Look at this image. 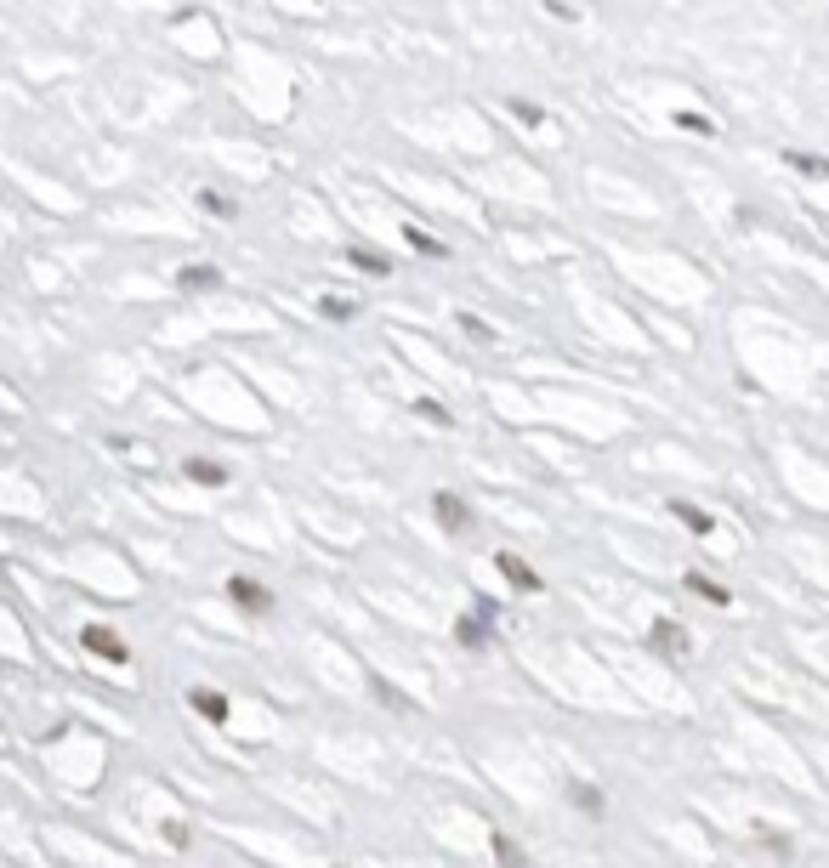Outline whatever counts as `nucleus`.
Wrapping results in <instances>:
<instances>
[{
    "instance_id": "1a4fd4ad",
    "label": "nucleus",
    "mask_w": 829,
    "mask_h": 868,
    "mask_svg": "<svg viewBox=\"0 0 829 868\" xmlns=\"http://www.w3.org/2000/svg\"><path fill=\"white\" fill-rule=\"evenodd\" d=\"M188 477H199V483H228V471L211 466V460H194V466H188Z\"/></svg>"
},
{
    "instance_id": "6e6552de",
    "label": "nucleus",
    "mask_w": 829,
    "mask_h": 868,
    "mask_svg": "<svg viewBox=\"0 0 829 868\" xmlns=\"http://www.w3.org/2000/svg\"><path fill=\"white\" fill-rule=\"evenodd\" d=\"M676 517L688 522L693 534H710V517H705V511H699V505H682V500H676Z\"/></svg>"
},
{
    "instance_id": "f03ea898",
    "label": "nucleus",
    "mask_w": 829,
    "mask_h": 868,
    "mask_svg": "<svg viewBox=\"0 0 829 868\" xmlns=\"http://www.w3.org/2000/svg\"><path fill=\"white\" fill-rule=\"evenodd\" d=\"M494 568L506 573V579H512L517 591H540V573H534L529 562H523V556H512V551H500V556H494Z\"/></svg>"
},
{
    "instance_id": "9d476101",
    "label": "nucleus",
    "mask_w": 829,
    "mask_h": 868,
    "mask_svg": "<svg viewBox=\"0 0 829 868\" xmlns=\"http://www.w3.org/2000/svg\"><path fill=\"white\" fill-rule=\"evenodd\" d=\"M688 585H693L699 596H710V602H722V608H727V591H722V585H710L705 573H688Z\"/></svg>"
},
{
    "instance_id": "9b49d317",
    "label": "nucleus",
    "mask_w": 829,
    "mask_h": 868,
    "mask_svg": "<svg viewBox=\"0 0 829 868\" xmlns=\"http://www.w3.org/2000/svg\"><path fill=\"white\" fill-rule=\"evenodd\" d=\"M574 800H580V812H591V817L602 812V795H597V789H585V783L574 789Z\"/></svg>"
},
{
    "instance_id": "ddd939ff",
    "label": "nucleus",
    "mask_w": 829,
    "mask_h": 868,
    "mask_svg": "<svg viewBox=\"0 0 829 868\" xmlns=\"http://www.w3.org/2000/svg\"><path fill=\"white\" fill-rule=\"evenodd\" d=\"M205 205H211L216 216H233V199H222V193H205Z\"/></svg>"
},
{
    "instance_id": "f257e3e1",
    "label": "nucleus",
    "mask_w": 829,
    "mask_h": 868,
    "mask_svg": "<svg viewBox=\"0 0 829 868\" xmlns=\"http://www.w3.org/2000/svg\"><path fill=\"white\" fill-rule=\"evenodd\" d=\"M80 642H86V653H97V659H108V664H125V659H131V653H125V642L114 636V630H103V625H86V636H80Z\"/></svg>"
},
{
    "instance_id": "423d86ee",
    "label": "nucleus",
    "mask_w": 829,
    "mask_h": 868,
    "mask_svg": "<svg viewBox=\"0 0 829 868\" xmlns=\"http://www.w3.org/2000/svg\"><path fill=\"white\" fill-rule=\"evenodd\" d=\"M194 710L205 715V721H228V698L211 693V687H199V693H194Z\"/></svg>"
},
{
    "instance_id": "39448f33",
    "label": "nucleus",
    "mask_w": 829,
    "mask_h": 868,
    "mask_svg": "<svg viewBox=\"0 0 829 868\" xmlns=\"http://www.w3.org/2000/svg\"><path fill=\"white\" fill-rule=\"evenodd\" d=\"M228 591H233L239 608H267V602H273V596H267L262 585H250V579H228Z\"/></svg>"
},
{
    "instance_id": "20e7f679",
    "label": "nucleus",
    "mask_w": 829,
    "mask_h": 868,
    "mask_svg": "<svg viewBox=\"0 0 829 868\" xmlns=\"http://www.w3.org/2000/svg\"><path fill=\"white\" fill-rule=\"evenodd\" d=\"M653 642H659V653L682 659V653H688V630H676L671 619H659V625H653Z\"/></svg>"
},
{
    "instance_id": "f8f14e48",
    "label": "nucleus",
    "mask_w": 829,
    "mask_h": 868,
    "mask_svg": "<svg viewBox=\"0 0 829 868\" xmlns=\"http://www.w3.org/2000/svg\"><path fill=\"white\" fill-rule=\"evenodd\" d=\"M790 165H801L807 176H824L829 171V159H807V154H790Z\"/></svg>"
},
{
    "instance_id": "7ed1b4c3",
    "label": "nucleus",
    "mask_w": 829,
    "mask_h": 868,
    "mask_svg": "<svg viewBox=\"0 0 829 868\" xmlns=\"http://www.w3.org/2000/svg\"><path fill=\"white\" fill-rule=\"evenodd\" d=\"M432 511H438V522L449 528V534H466V522H472V511H466L455 494H438V500H432Z\"/></svg>"
},
{
    "instance_id": "0eeeda50",
    "label": "nucleus",
    "mask_w": 829,
    "mask_h": 868,
    "mask_svg": "<svg viewBox=\"0 0 829 868\" xmlns=\"http://www.w3.org/2000/svg\"><path fill=\"white\" fill-rule=\"evenodd\" d=\"M494 863H506V868H523V851L506 840V834H494Z\"/></svg>"
}]
</instances>
